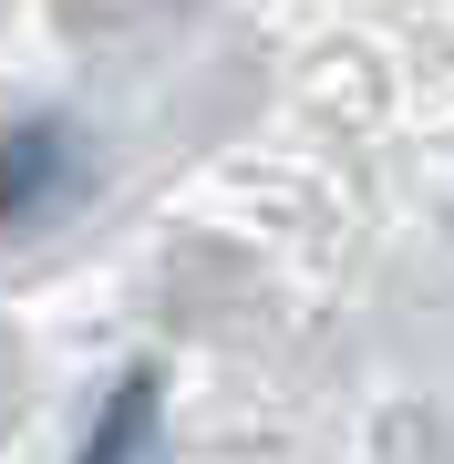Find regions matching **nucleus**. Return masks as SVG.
<instances>
[{"label": "nucleus", "instance_id": "nucleus-1", "mask_svg": "<svg viewBox=\"0 0 454 464\" xmlns=\"http://www.w3.org/2000/svg\"><path fill=\"white\" fill-rule=\"evenodd\" d=\"M93 134L83 114H11L0 124V227H42V217L93 197Z\"/></svg>", "mask_w": 454, "mask_h": 464}, {"label": "nucleus", "instance_id": "nucleus-2", "mask_svg": "<svg viewBox=\"0 0 454 464\" xmlns=\"http://www.w3.org/2000/svg\"><path fill=\"white\" fill-rule=\"evenodd\" d=\"M155 433H166V372L145 362V372H124L93 402V433H83L72 464H155Z\"/></svg>", "mask_w": 454, "mask_h": 464}]
</instances>
